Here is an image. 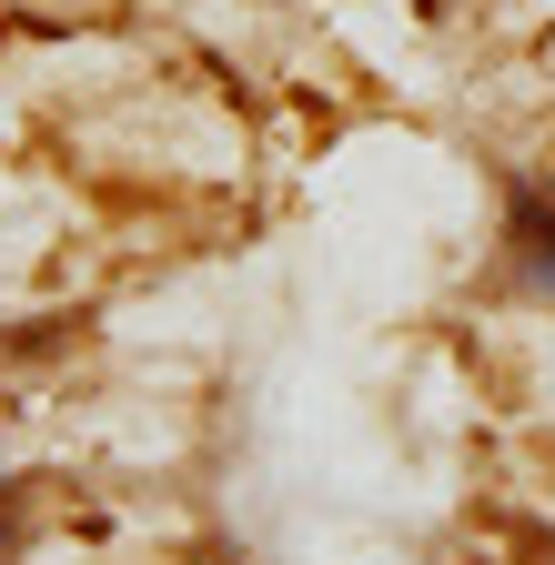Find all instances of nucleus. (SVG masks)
Returning a JSON list of instances; mask_svg holds the SVG:
<instances>
[{"mask_svg":"<svg viewBox=\"0 0 555 565\" xmlns=\"http://www.w3.org/2000/svg\"><path fill=\"white\" fill-rule=\"evenodd\" d=\"M505 273L525 282L535 303H555V202H525L515 233H505Z\"/></svg>","mask_w":555,"mask_h":565,"instance_id":"f257e3e1","label":"nucleus"}]
</instances>
